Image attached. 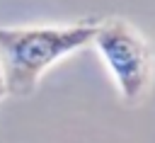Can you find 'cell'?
Listing matches in <instances>:
<instances>
[{
	"mask_svg": "<svg viewBox=\"0 0 155 143\" xmlns=\"http://www.w3.org/2000/svg\"><path fill=\"white\" fill-rule=\"evenodd\" d=\"M94 27L85 22L65 27H2L0 65L7 95L29 97L53 63L92 41Z\"/></svg>",
	"mask_w": 155,
	"mask_h": 143,
	"instance_id": "cell-1",
	"label": "cell"
},
{
	"mask_svg": "<svg viewBox=\"0 0 155 143\" xmlns=\"http://www.w3.org/2000/svg\"><path fill=\"white\" fill-rule=\"evenodd\" d=\"M107 63L121 97L138 102L153 80V51L143 34L121 17H109L94 27L92 41Z\"/></svg>",
	"mask_w": 155,
	"mask_h": 143,
	"instance_id": "cell-2",
	"label": "cell"
},
{
	"mask_svg": "<svg viewBox=\"0 0 155 143\" xmlns=\"http://www.w3.org/2000/svg\"><path fill=\"white\" fill-rule=\"evenodd\" d=\"M7 95V87H5V73H2V65H0V99Z\"/></svg>",
	"mask_w": 155,
	"mask_h": 143,
	"instance_id": "cell-3",
	"label": "cell"
}]
</instances>
